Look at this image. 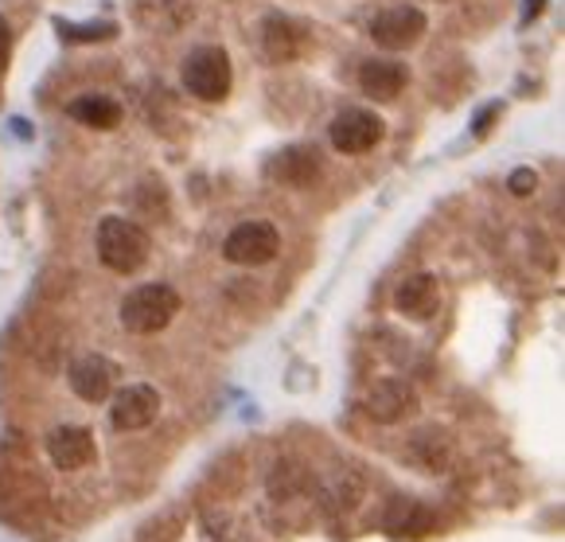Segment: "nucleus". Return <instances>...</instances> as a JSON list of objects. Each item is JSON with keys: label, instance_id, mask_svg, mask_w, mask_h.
<instances>
[{"label": "nucleus", "instance_id": "nucleus-11", "mask_svg": "<svg viewBox=\"0 0 565 542\" xmlns=\"http://www.w3.org/2000/svg\"><path fill=\"white\" fill-rule=\"evenodd\" d=\"M394 305H398L402 317L429 320L433 312L441 309V285H437V277H433V274H414V277H406V281L398 285V293H394Z\"/></svg>", "mask_w": 565, "mask_h": 542}, {"label": "nucleus", "instance_id": "nucleus-16", "mask_svg": "<svg viewBox=\"0 0 565 542\" xmlns=\"http://www.w3.org/2000/svg\"><path fill=\"white\" fill-rule=\"evenodd\" d=\"M67 114L75 117L78 126H90V129H114L121 121V106L106 94H83L67 106Z\"/></svg>", "mask_w": 565, "mask_h": 542}, {"label": "nucleus", "instance_id": "nucleus-6", "mask_svg": "<svg viewBox=\"0 0 565 542\" xmlns=\"http://www.w3.org/2000/svg\"><path fill=\"white\" fill-rule=\"evenodd\" d=\"M425 35V12L414 4H394L371 20V40L386 51H406Z\"/></svg>", "mask_w": 565, "mask_h": 542}, {"label": "nucleus", "instance_id": "nucleus-4", "mask_svg": "<svg viewBox=\"0 0 565 542\" xmlns=\"http://www.w3.org/2000/svg\"><path fill=\"white\" fill-rule=\"evenodd\" d=\"M277 251H281V234L274 223H262V219L238 223L223 243L226 262H234V266H266L277 258Z\"/></svg>", "mask_w": 565, "mask_h": 542}, {"label": "nucleus", "instance_id": "nucleus-9", "mask_svg": "<svg viewBox=\"0 0 565 542\" xmlns=\"http://www.w3.org/2000/svg\"><path fill=\"white\" fill-rule=\"evenodd\" d=\"M71 379V391L78 394L83 402H106L114 394V383H117V368L109 363L106 355H78L67 371Z\"/></svg>", "mask_w": 565, "mask_h": 542}, {"label": "nucleus", "instance_id": "nucleus-18", "mask_svg": "<svg viewBox=\"0 0 565 542\" xmlns=\"http://www.w3.org/2000/svg\"><path fill=\"white\" fill-rule=\"evenodd\" d=\"M409 453H425L422 457V465H445V457H449V445H445V437L441 434H433V429H425V434H417L414 442H409Z\"/></svg>", "mask_w": 565, "mask_h": 542}, {"label": "nucleus", "instance_id": "nucleus-15", "mask_svg": "<svg viewBox=\"0 0 565 542\" xmlns=\"http://www.w3.org/2000/svg\"><path fill=\"white\" fill-rule=\"evenodd\" d=\"M305 40H308V32L289 17H266V24H262V47H266V55L274 59V63L297 59Z\"/></svg>", "mask_w": 565, "mask_h": 542}, {"label": "nucleus", "instance_id": "nucleus-17", "mask_svg": "<svg viewBox=\"0 0 565 542\" xmlns=\"http://www.w3.org/2000/svg\"><path fill=\"white\" fill-rule=\"evenodd\" d=\"M55 32L71 43H86V40H109L117 28L109 20H102V24H67V20H55Z\"/></svg>", "mask_w": 565, "mask_h": 542}, {"label": "nucleus", "instance_id": "nucleus-7", "mask_svg": "<svg viewBox=\"0 0 565 542\" xmlns=\"http://www.w3.org/2000/svg\"><path fill=\"white\" fill-rule=\"evenodd\" d=\"M160 414V394L157 386L149 383H129L114 394V410H109V422L114 429H125V434H137V429L152 426Z\"/></svg>", "mask_w": 565, "mask_h": 542}, {"label": "nucleus", "instance_id": "nucleus-1", "mask_svg": "<svg viewBox=\"0 0 565 542\" xmlns=\"http://www.w3.org/2000/svg\"><path fill=\"white\" fill-rule=\"evenodd\" d=\"M180 312V293L172 285H137L129 297L121 300V328L134 336H152V332H164L168 325L175 320Z\"/></svg>", "mask_w": 565, "mask_h": 542}, {"label": "nucleus", "instance_id": "nucleus-19", "mask_svg": "<svg viewBox=\"0 0 565 542\" xmlns=\"http://www.w3.org/2000/svg\"><path fill=\"white\" fill-rule=\"evenodd\" d=\"M508 188H511V195H531L534 188H539V176H534L531 168H515L511 180H508Z\"/></svg>", "mask_w": 565, "mask_h": 542}, {"label": "nucleus", "instance_id": "nucleus-2", "mask_svg": "<svg viewBox=\"0 0 565 542\" xmlns=\"http://www.w3.org/2000/svg\"><path fill=\"white\" fill-rule=\"evenodd\" d=\"M94 246H98V258L106 269L114 274H137L149 258V238L137 223L129 219H102L98 223V234H94Z\"/></svg>", "mask_w": 565, "mask_h": 542}, {"label": "nucleus", "instance_id": "nucleus-3", "mask_svg": "<svg viewBox=\"0 0 565 542\" xmlns=\"http://www.w3.org/2000/svg\"><path fill=\"white\" fill-rule=\"evenodd\" d=\"M180 78H183V91L192 94L200 102H223L231 94V55L215 43H203L195 47L192 55L183 59L180 67Z\"/></svg>", "mask_w": 565, "mask_h": 542}, {"label": "nucleus", "instance_id": "nucleus-12", "mask_svg": "<svg viewBox=\"0 0 565 542\" xmlns=\"http://www.w3.org/2000/svg\"><path fill=\"white\" fill-rule=\"evenodd\" d=\"M269 176L277 184L289 188H308L320 176V152L312 145H292V149H281L274 160H269Z\"/></svg>", "mask_w": 565, "mask_h": 542}, {"label": "nucleus", "instance_id": "nucleus-8", "mask_svg": "<svg viewBox=\"0 0 565 542\" xmlns=\"http://www.w3.org/2000/svg\"><path fill=\"white\" fill-rule=\"evenodd\" d=\"M363 410H366V417H374V422L391 426V422H402V417L414 414L417 394H414V386L402 383V379H379V383L366 391Z\"/></svg>", "mask_w": 565, "mask_h": 542}, {"label": "nucleus", "instance_id": "nucleus-14", "mask_svg": "<svg viewBox=\"0 0 565 542\" xmlns=\"http://www.w3.org/2000/svg\"><path fill=\"white\" fill-rule=\"evenodd\" d=\"M383 527H386V534H394V539L414 542V539H422V534H429L433 511L425 508V503L402 496V500H391V508H386V516H383Z\"/></svg>", "mask_w": 565, "mask_h": 542}, {"label": "nucleus", "instance_id": "nucleus-13", "mask_svg": "<svg viewBox=\"0 0 565 542\" xmlns=\"http://www.w3.org/2000/svg\"><path fill=\"white\" fill-rule=\"evenodd\" d=\"M47 457L55 460V468H63V472H75V468H83L86 460L94 457L90 429H83V426H58V429H51Z\"/></svg>", "mask_w": 565, "mask_h": 542}, {"label": "nucleus", "instance_id": "nucleus-10", "mask_svg": "<svg viewBox=\"0 0 565 542\" xmlns=\"http://www.w3.org/2000/svg\"><path fill=\"white\" fill-rule=\"evenodd\" d=\"M409 83L406 63H394V59H366L359 67V91L374 102H394Z\"/></svg>", "mask_w": 565, "mask_h": 542}, {"label": "nucleus", "instance_id": "nucleus-20", "mask_svg": "<svg viewBox=\"0 0 565 542\" xmlns=\"http://www.w3.org/2000/svg\"><path fill=\"white\" fill-rule=\"evenodd\" d=\"M9 51H12V28H9V20L0 17V67L9 63Z\"/></svg>", "mask_w": 565, "mask_h": 542}, {"label": "nucleus", "instance_id": "nucleus-5", "mask_svg": "<svg viewBox=\"0 0 565 542\" xmlns=\"http://www.w3.org/2000/svg\"><path fill=\"white\" fill-rule=\"evenodd\" d=\"M332 145L340 152H348V157H359V152L374 149V145L383 141L386 126H383V117L371 114V109H340V114L332 117Z\"/></svg>", "mask_w": 565, "mask_h": 542}]
</instances>
